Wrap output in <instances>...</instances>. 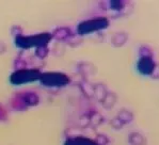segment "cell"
Returning a JSON list of instances; mask_svg holds the SVG:
<instances>
[{
  "label": "cell",
  "mask_w": 159,
  "mask_h": 145,
  "mask_svg": "<svg viewBox=\"0 0 159 145\" xmlns=\"http://www.w3.org/2000/svg\"><path fill=\"white\" fill-rule=\"evenodd\" d=\"M137 66H138V70L143 75H151L155 70V63L150 57H141Z\"/></svg>",
  "instance_id": "52a82bcc"
},
{
  "label": "cell",
  "mask_w": 159,
  "mask_h": 145,
  "mask_svg": "<svg viewBox=\"0 0 159 145\" xmlns=\"http://www.w3.org/2000/svg\"><path fill=\"white\" fill-rule=\"evenodd\" d=\"M110 3H111L110 4V8L112 10H121L124 7L123 2L121 1H111Z\"/></svg>",
  "instance_id": "ac0fdd59"
},
{
  "label": "cell",
  "mask_w": 159,
  "mask_h": 145,
  "mask_svg": "<svg viewBox=\"0 0 159 145\" xmlns=\"http://www.w3.org/2000/svg\"><path fill=\"white\" fill-rule=\"evenodd\" d=\"M94 93H96V97L99 102H102V99L105 98V96L107 95V91L106 88L102 84H98L96 88H94Z\"/></svg>",
  "instance_id": "5bb4252c"
},
{
  "label": "cell",
  "mask_w": 159,
  "mask_h": 145,
  "mask_svg": "<svg viewBox=\"0 0 159 145\" xmlns=\"http://www.w3.org/2000/svg\"><path fill=\"white\" fill-rule=\"evenodd\" d=\"M109 21L105 17H98V18L90 19V20H85L84 23L79 24L77 27L78 33L84 35V34L92 33L95 31H99L102 29L108 27Z\"/></svg>",
  "instance_id": "3957f363"
},
{
  "label": "cell",
  "mask_w": 159,
  "mask_h": 145,
  "mask_svg": "<svg viewBox=\"0 0 159 145\" xmlns=\"http://www.w3.org/2000/svg\"><path fill=\"white\" fill-rule=\"evenodd\" d=\"M131 121H133V113L129 112L128 110H121L117 113L116 119L112 121V127H114L116 129H120Z\"/></svg>",
  "instance_id": "8992f818"
},
{
  "label": "cell",
  "mask_w": 159,
  "mask_h": 145,
  "mask_svg": "<svg viewBox=\"0 0 159 145\" xmlns=\"http://www.w3.org/2000/svg\"><path fill=\"white\" fill-rule=\"evenodd\" d=\"M129 143L130 145H145L146 140L142 134L134 131L129 136Z\"/></svg>",
  "instance_id": "9c48e42d"
},
{
  "label": "cell",
  "mask_w": 159,
  "mask_h": 145,
  "mask_svg": "<svg viewBox=\"0 0 159 145\" xmlns=\"http://www.w3.org/2000/svg\"><path fill=\"white\" fill-rule=\"evenodd\" d=\"M41 74L38 70H26V68H20V70H16L15 73H13L10 77V81L13 84H24V83L28 82H33V81L40 79Z\"/></svg>",
  "instance_id": "7a4b0ae2"
},
{
  "label": "cell",
  "mask_w": 159,
  "mask_h": 145,
  "mask_svg": "<svg viewBox=\"0 0 159 145\" xmlns=\"http://www.w3.org/2000/svg\"><path fill=\"white\" fill-rule=\"evenodd\" d=\"M7 119V112L6 110H3L0 107V121H4Z\"/></svg>",
  "instance_id": "d6986e66"
},
{
  "label": "cell",
  "mask_w": 159,
  "mask_h": 145,
  "mask_svg": "<svg viewBox=\"0 0 159 145\" xmlns=\"http://www.w3.org/2000/svg\"><path fill=\"white\" fill-rule=\"evenodd\" d=\"M55 36L58 40H65V39L73 36V33L70 32V29H67V28H59L56 30Z\"/></svg>",
  "instance_id": "30bf717a"
},
{
  "label": "cell",
  "mask_w": 159,
  "mask_h": 145,
  "mask_svg": "<svg viewBox=\"0 0 159 145\" xmlns=\"http://www.w3.org/2000/svg\"><path fill=\"white\" fill-rule=\"evenodd\" d=\"M90 115V125H93V126H98V125L102 124V116L99 113H91Z\"/></svg>",
  "instance_id": "9a60e30c"
},
{
  "label": "cell",
  "mask_w": 159,
  "mask_h": 145,
  "mask_svg": "<svg viewBox=\"0 0 159 145\" xmlns=\"http://www.w3.org/2000/svg\"><path fill=\"white\" fill-rule=\"evenodd\" d=\"M35 53H36V57H39V58H41V59L45 58L48 53V49L46 48V46H41V47H38Z\"/></svg>",
  "instance_id": "2e32d148"
},
{
  "label": "cell",
  "mask_w": 159,
  "mask_h": 145,
  "mask_svg": "<svg viewBox=\"0 0 159 145\" xmlns=\"http://www.w3.org/2000/svg\"><path fill=\"white\" fill-rule=\"evenodd\" d=\"M39 102V96L33 92H24L16 95L12 102V107L15 110H25L35 106Z\"/></svg>",
  "instance_id": "277c9868"
},
{
  "label": "cell",
  "mask_w": 159,
  "mask_h": 145,
  "mask_svg": "<svg viewBox=\"0 0 159 145\" xmlns=\"http://www.w3.org/2000/svg\"><path fill=\"white\" fill-rule=\"evenodd\" d=\"M51 35L49 33H40L36 35L31 36H23V35H17L15 39V44L19 48L28 49L33 46L36 47H41V46H46L48 42L50 41Z\"/></svg>",
  "instance_id": "6da1fadb"
},
{
  "label": "cell",
  "mask_w": 159,
  "mask_h": 145,
  "mask_svg": "<svg viewBox=\"0 0 159 145\" xmlns=\"http://www.w3.org/2000/svg\"><path fill=\"white\" fill-rule=\"evenodd\" d=\"M108 138L104 134H99L98 137L96 138V144L97 145H107L108 144Z\"/></svg>",
  "instance_id": "e0dca14e"
},
{
  "label": "cell",
  "mask_w": 159,
  "mask_h": 145,
  "mask_svg": "<svg viewBox=\"0 0 159 145\" xmlns=\"http://www.w3.org/2000/svg\"><path fill=\"white\" fill-rule=\"evenodd\" d=\"M81 89L87 97H92L94 95V87L88 81H84V82L81 83Z\"/></svg>",
  "instance_id": "7c38bea8"
},
{
  "label": "cell",
  "mask_w": 159,
  "mask_h": 145,
  "mask_svg": "<svg viewBox=\"0 0 159 145\" xmlns=\"http://www.w3.org/2000/svg\"><path fill=\"white\" fill-rule=\"evenodd\" d=\"M64 145H97V144H96V142L92 141V140H90V139H87V138L77 137V138H73V139L67 140Z\"/></svg>",
  "instance_id": "ba28073f"
},
{
  "label": "cell",
  "mask_w": 159,
  "mask_h": 145,
  "mask_svg": "<svg viewBox=\"0 0 159 145\" xmlns=\"http://www.w3.org/2000/svg\"><path fill=\"white\" fill-rule=\"evenodd\" d=\"M116 102V95L113 93H107V95L105 96V98L102 99V105L105 106V108L107 109H110Z\"/></svg>",
  "instance_id": "8fae6325"
},
{
  "label": "cell",
  "mask_w": 159,
  "mask_h": 145,
  "mask_svg": "<svg viewBox=\"0 0 159 145\" xmlns=\"http://www.w3.org/2000/svg\"><path fill=\"white\" fill-rule=\"evenodd\" d=\"M126 40H127V35L125 33H122V32L116 33V35H113V38H112V44H113V45L116 44V46H121L125 43Z\"/></svg>",
  "instance_id": "4fadbf2b"
},
{
  "label": "cell",
  "mask_w": 159,
  "mask_h": 145,
  "mask_svg": "<svg viewBox=\"0 0 159 145\" xmlns=\"http://www.w3.org/2000/svg\"><path fill=\"white\" fill-rule=\"evenodd\" d=\"M40 80L46 87L50 88H60L64 87L70 82V79L66 75L61 73H45L40 76Z\"/></svg>",
  "instance_id": "5b68a950"
}]
</instances>
